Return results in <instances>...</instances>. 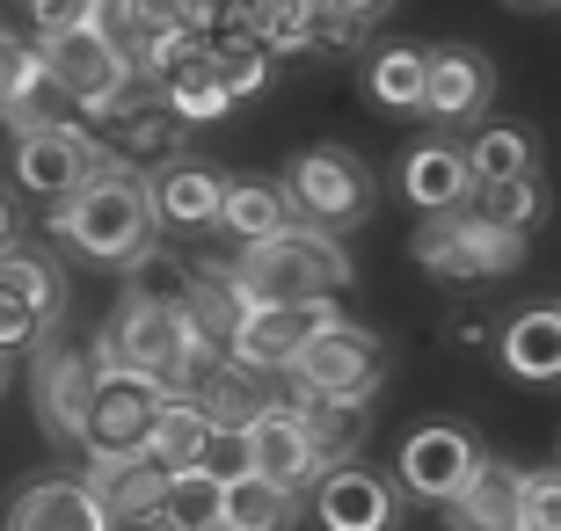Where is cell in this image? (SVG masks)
<instances>
[{
	"mask_svg": "<svg viewBox=\"0 0 561 531\" xmlns=\"http://www.w3.org/2000/svg\"><path fill=\"white\" fill-rule=\"evenodd\" d=\"M335 285H351V255L335 247V233L299 219L277 241H249L227 263V291L241 307H307V299H329Z\"/></svg>",
	"mask_w": 561,
	"mask_h": 531,
	"instance_id": "6da1fadb",
	"label": "cell"
},
{
	"mask_svg": "<svg viewBox=\"0 0 561 531\" xmlns=\"http://www.w3.org/2000/svg\"><path fill=\"white\" fill-rule=\"evenodd\" d=\"M51 233L88 263H139L153 247V197L131 168H95L73 197L51 205Z\"/></svg>",
	"mask_w": 561,
	"mask_h": 531,
	"instance_id": "7a4b0ae2",
	"label": "cell"
},
{
	"mask_svg": "<svg viewBox=\"0 0 561 531\" xmlns=\"http://www.w3.org/2000/svg\"><path fill=\"white\" fill-rule=\"evenodd\" d=\"M291 379L313 393V401H335V408H365L379 386H387V343L357 321H329L299 357H291Z\"/></svg>",
	"mask_w": 561,
	"mask_h": 531,
	"instance_id": "3957f363",
	"label": "cell"
},
{
	"mask_svg": "<svg viewBox=\"0 0 561 531\" xmlns=\"http://www.w3.org/2000/svg\"><path fill=\"white\" fill-rule=\"evenodd\" d=\"M44 73H51V88H59V103L88 109V117H117V109L139 95V73H131V59L117 51V44L103 37V30H66V37H44Z\"/></svg>",
	"mask_w": 561,
	"mask_h": 531,
	"instance_id": "277c9868",
	"label": "cell"
},
{
	"mask_svg": "<svg viewBox=\"0 0 561 531\" xmlns=\"http://www.w3.org/2000/svg\"><path fill=\"white\" fill-rule=\"evenodd\" d=\"M285 197H291V219L321 226V233H343V226L373 219L379 189H373V168L343 153V146H307L285 175Z\"/></svg>",
	"mask_w": 561,
	"mask_h": 531,
	"instance_id": "5b68a950",
	"label": "cell"
},
{
	"mask_svg": "<svg viewBox=\"0 0 561 531\" xmlns=\"http://www.w3.org/2000/svg\"><path fill=\"white\" fill-rule=\"evenodd\" d=\"M416 263L445 285H481V277H511L525 263V233L474 219V211H445L416 233Z\"/></svg>",
	"mask_w": 561,
	"mask_h": 531,
	"instance_id": "8992f818",
	"label": "cell"
},
{
	"mask_svg": "<svg viewBox=\"0 0 561 531\" xmlns=\"http://www.w3.org/2000/svg\"><path fill=\"white\" fill-rule=\"evenodd\" d=\"M161 408H168V386L131 379V371H103L95 401H88V423H81L88 459H146L153 429H161Z\"/></svg>",
	"mask_w": 561,
	"mask_h": 531,
	"instance_id": "52a82bcc",
	"label": "cell"
},
{
	"mask_svg": "<svg viewBox=\"0 0 561 531\" xmlns=\"http://www.w3.org/2000/svg\"><path fill=\"white\" fill-rule=\"evenodd\" d=\"M95 168H110V161L81 124H30V131H15V183L30 197H44V205L73 197Z\"/></svg>",
	"mask_w": 561,
	"mask_h": 531,
	"instance_id": "ba28073f",
	"label": "cell"
},
{
	"mask_svg": "<svg viewBox=\"0 0 561 531\" xmlns=\"http://www.w3.org/2000/svg\"><path fill=\"white\" fill-rule=\"evenodd\" d=\"M59 307H66L59 269L44 263V255L8 247L0 255V357L8 349H37L51 335V321H59Z\"/></svg>",
	"mask_w": 561,
	"mask_h": 531,
	"instance_id": "9c48e42d",
	"label": "cell"
},
{
	"mask_svg": "<svg viewBox=\"0 0 561 531\" xmlns=\"http://www.w3.org/2000/svg\"><path fill=\"white\" fill-rule=\"evenodd\" d=\"M329 321H343L335 299H307V307H249L241 327H233L227 357H233V365H255V371H285Z\"/></svg>",
	"mask_w": 561,
	"mask_h": 531,
	"instance_id": "30bf717a",
	"label": "cell"
},
{
	"mask_svg": "<svg viewBox=\"0 0 561 531\" xmlns=\"http://www.w3.org/2000/svg\"><path fill=\"white\" fill-rule=\"evenodd\" d=\"M474 466H481V445L459 423H423V429H409L394 473H401V488L423 495V503H453L474 481Z\"/></svg>",
	"mask_w": 561,
	"mask_h": 531,
	"instance_id": "8fae6325",
	"label": "cell"
},
{
	"mask_svg": "<svg viewBox=\"0 0 561 531\" xmlns=\"http://www.w3.org/2000/svg\"><path fill=\"white\" fill-rule=\"evenodd\" d=\"M95 379H103V365H95L88 349L59 343V335H44V343H37V415H44L51 437H73V445H81Z\"/></svg>",
	"mask_w": 561,
	"mask_h": 531,
	"instance_id": "7c38bea8",
	"label": "cell"
},
{
	"mask_svg": "<svg viewBox=\"0 0 561 531\" xmlns=\"http://www.w3.org/2000/svg\"><path fill=\"white\" fill-rule=\"evenodd\" d=\"M489 95H496V73L481 51H467V44L423 51V117L431 124H474Z\"/></svg>",
	"mask_w": 561,
	"mask_h": 531,
	"instance_id": "4fadbf2b",
	"label": "cell"
},
{
	"mask_svg": "<svg viewBox=\"0 0 561 531\" xmlns=\"http://www.w3.org/2000/svg\"><path fill=\"white\" fill-rule=\"evenodd\" d=\"M313 517H321V531H394V488L365 459H343V466L321 473Z\"/></svg>",
	"mask_w": 561,
	"mask_h": 531,
	"instance_id": "5bb4252c",
	"label": "cell"
},
{
	"mask_svg": "<svg viewBox=\"0 0 561 531\" xmlns=\"http://www.w3.org/2000/svg\"><path fill=\"white\" fill-rule=\"evenodd\" d=\"M249 473L271 481V488H285V495H299L313 473H329V466H321V451H313L299 415H255L249 423Z\"/></svg>",
	"mask_w": 561,
	"mask_h": 531,
	"instance_id": "9a60e30c",
	"label": "cell"
},
{
	"mask_svg": "<svg viewBox=\"0 0 561 531\" xmlns=\"http://www.w3.org/2000/svg\"><path fill=\"white\" fill-rule=\"evenodd\" d=\"M0 531H117L110 510L88 495V481H30V488L8 503V524Z\"/></svg>",
	"mask_w": 561,
	"mask_h": 531,
	"instance_id": "2e32d148",
	"label": "cell"
},
{
	"mask_svg": "<svg viewBox=\"0 0 561 531\" xmlns=\"http://www.w3.org/2000/svg\"><path fill=\"white\" fill-rule=\"evenodd\" d=\"M467 189H474V175H467V153H459L453 139H423V146L401 153V197L416 211L445 219V211L467 205Z\"/></svg>",
	"mask_w": 561,
	"mask_h": 531,
	"instance_id": "e0dca14e",
	"label": "cell"
},
{
	"mask_svg": "<svg viewBox=\"0 0 561 531\" xmlns=\"http://www.w3.org/2000/svg\"><path fill=\"white\" fill-rule=\"evenodd\" d=\"M146 197H153V226H183V233H197V226H219L227 175H211V168H197V161H168V168H153Z\"/></svg>",
	"mask_w": 561,
	"mask_h": 531,
	"instance_id": "ac0fdd59",
	"label": "cell"
},
{
	"mask_svg": "<svg viewBox=\"0 0 561 531\" xmlns=\"http://www.w3.org/2000/svg\"><path fill=\"white\" fill-rule=\"evenodd\" d=\"M503 371L533 379V386H561V307H525L503 321Z\"/></svg>",
	"mask_w": 561,
	"mask_h": 531,
	"instance_id": "d6986e66",
	"label": "cell"
},
{
	"mask_svg": "<svg viewBox=\"0 0 561 531\" xmlns=\"http://www.w3.org/2000/svg\"><path fill=\"white\" fill-rule=\"evenodd\" d=\"M518 466H503V459H481L474 481L445 503L453 531H518Z\"/></svg>",
	"mask_w": 561,
	"mask_h": 531,
	"instance_id": "ffe728a7",
	"label": "cell"
},
{
	"mask_svg": "<svg viewBox=\"0 0 561 531\" xmlns=\"http://www.w3.org/2000/svg\"><path fill=\"white\" fill-rule=\"evenodd\" d=\"M190 393H197V408H205L211 423H241V429H249L255 415H271V371L233 365V357H219Z\"/></svg>",
	"mask_w": 561,
	"mask_h": 531,
	"instance_id": "44dd1931",
	"label": "cell"
},
{
	"mask_svg": "<svg viewBox=\"0 0 561 531\" xmlns=\"http://www.w3.org/2000/svg\"><path fill=\"white\" fill-rule=\"evenodd\" d=\"M219 226H227L233 241H277L291 226V197L285 183H255V175H241V183H227V197H219Z\"/></svg>",
	"mask_w": 561,
	"mask_h": 531,
	"instance_id": "7402d4cb",
	"label": "cell"
},
{
	"mask_svg": "<svg viewBox=\"0 0 561 531\" xmlns=\"http://www.w3.org/2000/svg\"><path fill=\"white\" fill-rule=\"evenodd\" d=\"M291 517H299V495L271 488L255 473L227 481V495H219V531H291Z\"/></svg>",
	"mask_w": 561,
	"mask_h": 531,
	"instance_id": "603a6c76",
	"label": "cell"
},
{
	"mask_svg": "<svg viewBox=\"0 0 561 531\" xmlns=\"http://www.w3.org/2000/svg\"><path fill=\"white\" fill-rule=\"evenodd\" d=\"M211 437V415L197 408V393H168V408H161V429H153V466L161 473H190L197 466V451H205Z\"/></svg>",
	"mask_w": 561,
	"mask_h": 531,
	"instance_id": "cb8c5ba5",
	"label": "cell"
},
{
	"mask_svg": "<svg viewBox=\"0 0 561 531\" xmlns=\"http://www.w3.org/2000/svg\"><path fill=\"white\" fill-rule=\"evenodd\" d=\"M459 153H467L474 183H518V175H533V139H525L518 124H481L474 146H459Z\"/></svg>",
	"mask_w": 561,
	"mask_h": 531,
	"instance_id": "d4e9b609",
	"label": "cell"
},
{
	"mask_svg": "<svg viewBox=\"0 0 561 531\" xmlns=\"http://www.w3.org/2000/svg\"><path fill=\"white\" fill-rule=\"evenodd\" d=\"M459 211H474V219L503 226V233H533V226H540V211H547V197H540V183H533V175H518V183H474Z\"/></svg>",
	"mask_w": 561,
	"mask_h": 531,
	"instance_id": "484cf974",
	"label": "cell"
},
{
	"mask_svg": "<svg viewBox=\"0 0 561 531\" xmlns=\"http://www.w3.org/2000/svg\"><path fill=\"white\" fill-rule=\"evenodd\" d=\"M365 88H373L379 109H423V51L416 44H387V51H373Z\"/></svg>",
	"mask_w": 561,
	"mask_h": 531,
	"instance_id": "4316f807",
	"label": "cell"
},
{
	"mask_svg": "<svg viewBox=\"0 0 561 531\" xmlns=\"http://www.w3.org/2000/svg\"><path fill=\"white\" fill-rule=\"evenodd\" d=\"M219 481L211 473H168L161 488V524L168 531H219Z\"/></svg>",
	"mask_w": 561,
	"mask_h": 531,
	"instance_id": "83f0119b",
	"label": "cell"
},
{
	"mask_svg": "<svg viewBox=\"0 0 561 531\" xmlns=\"http://www.w3.org/2000/svg\"><path fill=\"white\" fill-rule=\"evenodd\" d=\"M44 88H51V73H44V51L0 30V117L15 124L22 109H30V103L44 95Z\"/></svg>",
	"mask_w": 561,
	"mask_h": 531,
	"instance_id": "f1b7e54d",
	"label": "cell"
},
{
	"mask_svg": "<svg viewBox=\"0 0 561 531\" xmlns=\"http://www.w3.org/2000/svg\"><path fill=\"white\" fill-rule=\"evenodd\" d=\"M190 473H211L219 488L241 481V473H249V429H241V423H211V437H205V451H197V466H190Z\"/></svg>",
	"mask_w": 561,
	"mask_h": 531,
	"instance_id": "f546056e",
	"label": "cell"
},
{
	"mask_svg": "<svg viewBox=\"0 0 561 531\" xmlns=\"http://www.w3.org/2000/svg\"><path fill=\"white\" fill-rule=\"evenodd\" d=\"M518 531H561V473L518 481Z\"/></svg>",
	"mask_w": 561,
	"mask_h": 531,
	"instance_id": "4dcf8cb0",
	"label": "cell"
},
{
	"mask_svg": "<svg viewBox=\"0 0 561 531\" xmlns=\"http://www.w3.org/2000/svg\"><path fill=\"white\" fill-rule=\"evenodd\" d=\"M22 8H30V22H37V44L66 37V30H81V22L95 15V0H22Z\"/></svg>",
	"mask_w": 561,
	"mask_h": 531,
	"instance_id": "1f68e13d",
	"label": "cell"
},
{
	"mask_svg": "<svg viewBox=\"0 0 561 531\" xmlns=\"http://www.w3.org/2000/svg\"><path fill=\"white\" fill-rule=\"evenodd\" d=\"M329 15H351V22H379L387 15V0H321Z\"/></svg>",
	"mask_w": 561,
	"mask_h": 531,
	"instance_id": "d6a6232c",
	"label": "cell"
},
{
	"mask_svg": "<svg viewBox=\"0 0 561 531\" xmlns=\"http://www.w3.org/2000/svg\"><path fill=\"white\" fill-rule=\"evenodd\" d=\"M8 247H15V205L0 197V255H8Z\"/></svg>",
	"mask_w": 561,
	"mask_h": 531,
	"instance_id": "836d02e7",
	"label": "cell"
},
{
	"mask_svg": "<svg viewBox=\"0 0 561 531\" xmlns=\"http://www.w3.org/2000/svg\"><path fill=\"white\" fill-rule=\"evenodd\" d=\"M518 8H547V0H518Z\"/></svg>",
	"mask_w": 561,
	"mask_h": 531,
	"instance_id": "e575fe53",
	"label": "cell"
},
{
	"mask_svg": "<svg viewBox=\"0 0 561 531\" xmlns=\"http://www.w3.org/2000/svg\"><path fill=\"white\" fill-rule=\"evenodd\" d=\"M0 365H8V357H0Z\"/></svg>",
	"mask_w": 561,
	"mask_h": 531,
	"instance_id": "d590c367",
	"label": "cell"
}]
</instances>
